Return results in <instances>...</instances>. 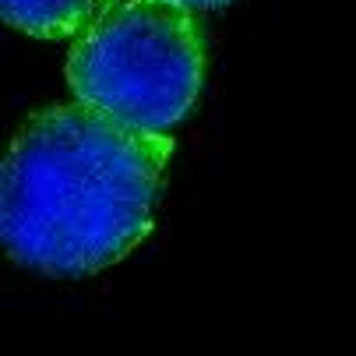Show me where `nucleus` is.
<instances>
[{"label": "nucleus", "instance_id": "nucleus-1", "mask_svg": "<svg viewBox=\"0 0 356 356\" xmlns=\"http://www.w3.org/2000/svg\"><path fill=\"white\" fill-rule=\"evenodd\" d=\"M170 159V134L134 131L85 103L32 113L0 170L4 250L57 279L120 261L156 222Z\"/></svg>", "mask_w": 356, "mask_h": 356}, {"label": "nucleus", "instance_id": "nucleus-2", "mask_svg": "<svg viewBox=\"0 0 356 356\" xmlns=\"http://www.w3.org/2000/svg\"><path fill=\"white\" fill-rule=\"evenodd\" d=\"M67 85L134 131L170 134L205 85V32L194 11L166 0H117L67 54Z\"/></svg>", "mask_w": 356, "mask_h": 356}, {"label": "nucleus", "instance_id": "nucleus-3", "mask_svg": "<svg viewBox=\"0 0 356 356\" xmlns=\"http://www.w3.org/2000/svg\"><path fill=\"white\" fill-rule=\"evenodd\" d=\"M117 0H0L4 22L35 39H78Z\"/></svg>", "mask_w": 356, "mask_h": 356}, {"label": "nucleus", "instance_id": "nucleus-4", "mask_svg": "<svg viewBox=\"0 0 356 356\" xmlns=\"http://www.w3.org/2000/svg\"><path fill=\"white\" fill-rule=\"evenodd\" d=\"M166 4L187 8V11H205V8H226L229 0H166Z\"/></svg>", "mask_w": 356, "mask_h": 356}]
</instances>
